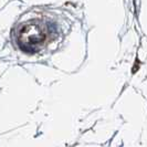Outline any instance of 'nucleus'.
Listing matches in <instances>:
<instances>
[{"mask_svg":"<svg viewBox=\"0 0 147 147\" xmlns=\"http://www.w3.org/2000/svg\"><path fill=\"white\" fill-rule=\"evenodd\" d=\"M42 34H43V32L39 28H37V27H30V28L24 30L23 33H21V37L26 38V40L22 41V43L29 44V45L40 43L43 40V36Z\"/></svg>","mask_w":147,"mask_h":147,"instance_id":"nucleus-1","label":"nucleus"}]
</instances>
